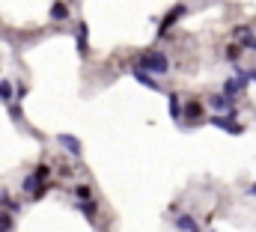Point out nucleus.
I'll use <instances>...</instances> for the list:
<instances>
[{"label":"nucleus","instance_id":"7","mask_svg":"<svg viewBox=\"0 0 256 232\" xmlns=\"http://www.w3.org/2000/svg\"><path fill=\"white\" fill-rule=\"evenodd\" d=\"M75 197H78V200H89L92 194H89V188H86V185H78V188H75Z\"/></svg>","mask_w":256,"mask_h":232},{"label":"nucleus","instance_id":"8","mask_svg":"<svg viewBox=\"0 0 256 232\" xmlns=\"http://www.w3.org/2000/svg\"><path fill=\"white\" fill-rule=\"evenodd\" d=\"M0 98H12V83H0Z\"/></svg>","mask_w":256,"mask_h":232},{"label":"nucleus","instance_id":"1","mask_svg":"<svg viewBox=\"0 0 256 232\" xmlns=\"http://www.w3.org/2000/svg\"><path fill=\"white\" fill-rule=\"evenodd\" d=\"M134 72H143V75H167L170 72V57L164 51H143L137 60H134Z\"/></svg>","mask_w":256,"mask_h":232},{"label":"nucleus","instance_id":"6","mask_svg":"<svg viewBox=\"0 0 256 232\" xmlns=\"http://www.w3.org/2000/svg\"><path fill=\"white\" fill-rule=\"evenodd\" d=\"M12 230V218H9V212H0V232H9Z\"/></svg>","mask_w":256,"mask_h":232},{"label":"nucleus","instance_id":"2","mask_svg":"<svg viewBox=\"0 0 256 232\" xmlns=\"http://www.w3.org/2000/svg\"><path fill=\"white\" fill-rule=\"evenodd\" d=\"M209 107H212L215 113H227V110H233V101H230L224 92H212V95H209Z\"/></svg>","mask_w":256,"mask_h":232},{"label":"nucleus","instance_id":"9","mask_svg":"<svg viewBox=\"0 0 256 232\" xmlns=\"http://www.w3.org/2000/svg\"><path fill=\"white\" fill-rule=\"evenodd\" d=\"M248 77H251V80H256V69H248Z\"/></svg>","mask_w":256,"mask_h":232},{"label":"nucleus","instance_id":"5","mask_svg":"<svg viewBox=\"0 0 256 232\" xmlns=\"http://www.w3.org/2000/svg\"><path fill=\"white\" fill-rule=\"evenodd\" d=\"M242 54H245V48H242V45H239V42H236V45H230V48H227V60H230V63H236V60H242Z\"/></svg>","mask_w":256,"mask_h":232},{"label":"nucleus","instance_id":"3","mask_svg":"<svg viewBox=\"0 0 256 232\" xmlns=\"http://www.w3.org/2000/svg\"><path fill=\"white\" fill-rule=\"evenodd\" d=\"M182 116H188L191 122H200V119H203L206 113H203V104H200V101L188 98V101H185V110H182Z\"/></svg>","mask_w":256,"mask_h":232},{"label":"nucleus","instance_id":"4","mask_svg":"<svg viewBox=\"0 0 256 232\" xmlns=\"http://www.w3.org/2000/svg\"><path fill=\"white\" fill-rule=\"evenodd\" d=\"M176 227H179V230H185V232H200L197 221H194L191 215H179V218H176Z\"/></svg>","mask_w":256,"mask_h":232}]
</instances>
